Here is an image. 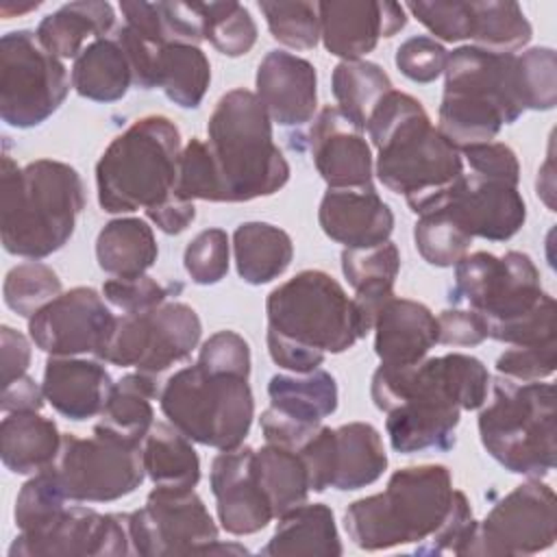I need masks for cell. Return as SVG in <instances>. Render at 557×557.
<instances>
[{
  "mask_svg": "<svg viewBox=\"0 0 557 557\" xmlns=\"http://www.w3.org/2000/svg\"><path fill=\"white\" fill-rule=\"evenodd\" d=\"M67 500L109 503L135 492L144 476L141 444L120 440L98 426L91 437L63 435L52 463Z\"/></svg>",
  "mask_w": 557,
  "mask_h": 557,
  "instance_id": "cell-15",
  "label": "cell"
},
{
  "mask_svg": "<svg viewBox=\"0 0 557 557\" xmlns=\"http://www.w3.org/2000/svg\"><path fill=\"white\" fill-rule=\"evenodd\" d=\"M224 202H248L276 194L289 181V165L272 139V120L257 94L226 91L207 124Z\"/></svg>",
  "mask_w": 557,
  "mask_h": 557,
  "instance_id": "cell-7",
  "label": "cell"
},
{
  "mask_svg": "<svg viewBox=\"0 0 557 557\" xmlns=\"http://www.w3.org/2000/svg\"><path fill=\"white\" fill-rule=\"evenodd\" d=\"M437 344L446 346H479L487 339V322L481 313L468 307L444 309L437 318Z\"/></svg>",
  "mask_w": 557,
  "mask_h": 557,
  "instance_id": "cell-57",
  "label": "cell"
},
{
  "mask_svg": "<svg viewBox=\"0 0 557 557\" xmlns=\"http://www.w3.org/2000/svg\"><path fill=\"white\" fill-rule=\"evenodd\" d=\"M200 368L218 374H237L250 376V348L242 335L235 331L213 333L200 348L198 361Z\"/></svg>",
  "mask_w": 557,
  "mask_h": 557,
  "instance_id": "cell-55",
  "label": "cell"
},
{
  "mask_svg": "<svg viewBox=\"0 0 557 557\" xmlns=\"http://www.w3.org/2000/svg\"><path fill=\"white\" fill-rule=\"evenodd\" d=\"M72 87L78 96L94 102H115L135 87L131 61L115 35L85 46L72 65Z\"/></svg>",
  "mask_w": 557,
  "mask_h": 557,
  "instance_id": "cell-30",
  "label": "cell"
},
{
  "mask_svg": "<svg viewBox=\"0 0 557 557\" xmlns=\"http://www.w3.org/2000/svg\"><path fill=\"white\" fill-rule=\"evenodd\" d=\"M322 231L344 248H370L389 239L394 213L374 185L329 187L318 209Z\"/></svg>",
  "mask_w": 557,
  "mask_h": 557,
  "instance_id": "cell-23",
  "label": "cell"
},
{
  "mask_svg": "<svg viewBox=\"0 0 557 557\" xmlns=\"http://www.w3.org/2000/svg\"><path fill=\"white\" fill-rule=\"evenodd\" d=\"M396 67L413 83H433L444 74L448 52L446 48L426 35H416L403 41L396 50Z\"/></svg>",
  "mask_w": 557,
  "mask_h": 557,
  "instance_id": "cell-53",
  "label": "cell"
},
{
  "mask_svg": "<svg viewBox=\"0 0 557 557\" xmlns=\"http://www.w3.org/2000/svg\"><path fill=\"white\" fill-rule=\"evenodd\" d=\"M44 396L57 413L81 422L102 413L113 387L107 368L94 359L52 357L44 370Z\"/></svg>",
  "mask_w": 557,
  "mask_h": 557,
  "instance_id": "cell-25",
  "label": "cell"
},
{
  "mask_svg": "<svg viewBox=\"0 0 557 557\" xmlns=\"http://www.w3.org/2000/svg\"><path fill=\"white\" fill-rule=\"evenodd\" d=\"M557 500L550 485L529 479L476 522L463 555H535L555 544Z\"/></svg>",
  "mask_w": 557,
  "mask_h": 557,
  "instance_id": "cell-16",
  "label": "cell"
},
{
  "mask_svg": "<svg viewBox=\"0 0 557 557\" xmlns=\"http://www.w3.org/2000/svg\"><path fill=\"white\" fill-rule=\"evenodd\" d=\"M516 76L524 111H548L557 104V54L553 48H529L516 54Z\"/></svg>",
  "mask_w": 557,
  "mask_h": 557,
  "instance_id": "cell-45",
  "label": "cell"
},
{
  "mask_svg": "<svg viewBox=\"0 0 557 557\" xmlns=\"http://www.w3.org/2000/svg\"><path fill=\"white\" fill-rule=\"evenodd\" d=\"M444 213L472 239H511L527 220V205L516 185L463 172L420 215Z\"/></svg>",
  "mask_w": 557,
  "mask_h": 557,
  "instance_id": "cell-19",
  "label": "cell"
},
{
  "mask_svg": "<svg viewBox=\"0 0 557 557\" xmlns=\"http://www.w3.org/2000/svg\"><path fill=\"white\" fill-rule=\"evenodd\" d=\"M205 39L226 57H242L257 41V24L239 2H200Z\"/></svg>",
  "mask_w": 557,
  "mask_h": 557,
  "instance_id": "cell-41",
  "label": "cell"
},
{
  "mask_svg": "<svg viewBox=\"0 0 557 557\" xmlns=\"http://www.w3.org/2000/svg\"><path fill=\"white\" fill-rule=\"evenodd\" d=\"M181 150V133L170 117L135 120L96 163L100 207L107 213L148 211L176 196Z\"/></svg>",
  "mask_w": 557,
  "mask_h": 557,
  "instance_id": "cell-8",
  "label": "cell"
},
{
  "mask_svg": "<svg viewBox=\"0 0 557 557\" xmlns=\"http://www.w3.org/2000/svg\"><path fill=\"white\" fill-rule=\"evenodd\" d=\"M318 17L324 48L344 61L372 52L381 37H392L407 24L405 7L396 2H318Z\"/></svg>",
  "mask_w": 557,
  "mask_h": 557,
  "instance_id": "cell-21",
  "label": "cell"
},
{
  "mask_svg": "<svg viewBox=\"0 0 557 557\" xmlns=\"http://www.w3.org/2000/svg\"><path fill=\"white\" fill-rule=\"evenodd\" d=\"M85 209L81 174L54 159L24 168L4 154L0 172V233L7 252L44 259L61 250Z\"/></svg>",
  "mask_w": 557,
  "mask_h": 557,
  "instance_id": "cell-4",
  "label": "cell"
},
{
  "mask_svg": "<svg viewBox=\"0 0 557 557\" xmlns=\"http://www.w3.org/2000/svg\"><path fill=\"white\" fill-rule=\"evenodd\" d=\"M117 315L91 287H74L28 318L37 348L52 357L94 355L100 359Z\"/></svg>",
  "mask_w": 557,
  "mask_h": 557,
  "instance_id": "cell-18",
  "label": "cell"
},
{
  "mask_svg": "<svg viewBox=\"0 0 557 557\" xmlns=\"http://www.w3.org/2000/svg\"><path fill=\"white\" fill-rule=\"evenodd\" d=\"M146 476L161 487L194 490L200 481V459L191 440L170 422H154L141 442Z\"/></svg>",
  "mask_w": 557,
  "mask_h": 557,
  "instance_id": "cell-34",
  "label": "cell"
},
{
  "mask_svg": "<svg viewBox=\"0 0 557 557\" xmlns=\"http://www.w3.org/2000/svg\"><path fill=\"white\" fill-rule=\"evenodd\" d=\"M237 274L250 285L278 278L292 263V237L268 222H244L233 233Z\"/></svg>",
  "mask_w": 557,
  "mask_h": 557,
  "instance_id": "cell-33",
  "label": "cell"
},
{
  "mask_svg": "<svg viewBox=\"0 0 557 557\" xmlns=\"http://www.w3.org/2000/svg\"><path fill=\"white\" fill-rule=\"evenodd\" d=\"M189 278L198 285H215L228 272V235L222 228L200 231L183 255Z\"/></svg>",
  "mask_w": 557,
  "mask_h": 557,
  "instance_id": "cell-49",
  "label": "cell"
},
{
  "mask_svg": "<svg viewBox=\"0 0 557 557\" xmlns=\"http://www.w3.org/2000/svg\"><path fill=\"white\" fill-rule=\"evenodd\" d=\"M268 396L270 407L302 424H322L337 409V383L322 368L302 374H274Z\"/></svg>",
  "mask_w": 557,
  "mask_h": 557,
  "instance_id": "cell-35",
  "label": "cell"
},
{
  "mask_svg": "<svg viewBox=\"0 0 557 557\" xmlns=\"http://www.w3.org/2000/svg\"><path fill=\"white\" fill-rule=\"evenodd\" d=\"M44 387L35 383L33 376L22 374L2 385L0 409L4 413H24V411H39L44 407Z\"/></svg>",
  "mask_w": 557,
  "mask_h": 557,
  "instance_id": "cell-59",
  "label": "cell"
},
{
  "mask_svg": "<svg viewBox=\"0 0 557 557\" xmlns=\"http://www.w3.org/2000/svg\"><path fill=\"white\" fill-rule=\"evenodd\" d=\"M0 355H2V361H0L2 385L26 374L30 363V344L20 331L7 324L0 329Z\"/></svg>",
  "mask_w": 557,
  "mask_h": 557,
  "instance_id": "cell-58",
  "label": "cell"
},
{
  "mask_svg": "<svg viewBox=\"0 0 557 557\" xmlns=\"http://www.w3.org/2000/svg\"><path fill=\"white\" fill-rule=\"evenodd\" d=\"M440 326L431 309L418 300L392 298L374 322V350L381 366L400 368L426 359L437 344Z\"/></svg>",
  "mask_w": 557,
  "mask_h": 557,
  "instance_id": "cell-26",
  "label": "cell"
},
{
  "mask_svg": "<svg viewBox=\"0 0 557 557\" xmlns=\"http://www.w3.org/2000/svg\"><path fill=\"white\" fill-rule=\"evenodd\" d=\"M272 37L294 50L315 48L320 39L318 4L313 2H259Z\"/></svg>",
  "mask_w": 557,
  "mask_h": 557,
  "instance_id": "cell-47",
  "label": "cell"
},
{
  "mask_svg": "<svg viewBox=\"0 0 557 557\" xmlns=\"http://www.w3.org/2000/svg\"><path fill=\"white\" fill-rule=\"evenodd\" d=\"M67 496L54 468H46L28 479L15 498V524L20 531H33L54 520L67 505Z\"/></svg>",
  "mask_w": 557,
  "mask_h": 557,
  "instance_id": "cell-46",
  "label": "cell"
},
{
  "mask_svg": "<svg viewBox=\"0 0 557 557\" xmlns=\"http://www.w3.org/2000/svg\"><path fill=\"white\" fill-rule=\"evenodd\" d=\"M211 83V65L200 46L165 44L157 50L152 63V87L183 109H196Z\"/></svg>",
  "mask_w": 557,
  "mask_h": 557,
  "instance_id": "cell-37",
  "label": "cell"
},
{
  "mask_svg": "<svg viewBox=\"0 0 557 557\" xmlns=\"http://www.w3.org/2000/svg\"><path fill=\"white\" fill-rule=\"evenodd\" d=\"M200 333V318L189 305L165 300L148 311L120 313L100 361L159 376L191 355Z\"/></svg>",
  "mask_w": 557,
  "mask_h": 557,
  "instance_id": "cell-14",
  "label": "cell"
},
{
  "mask_svg": "<svg viewBox=\"0 0 557 557\" xmlns=\"http://www.w3.org/2000/svg\"><path fill=\"white\" fill-rule=\"evenodd\" d=\"M128 533L133 555L141 557L246 553L242 546L220 544L218 527L194 490L157 485L146 505L128 513Z\"/></svg>",
  "mask_w": 557,
  "mask_h": 557,
  "instance_id": "cell-13",
  "label": "cell"
},
{
  "mask_svg": "<svg viewBox=\"0 0 557 557\" xmlns=\"http://www.w3.org/2000/svg\"><path fill=\"white\" fill-rule=\"evenodd\" d=\"M476 529V520L472 518L470 503L463 492L455 490L453 507L444 524L420 546H416L418 555H442V553H453V555H463L468 542L472 540Z\"/></svg>",
  "mask_w": 557,
  "mask_h": 557,
  "instance_id": "cell-51",
  "label": "cell"
},
{
  "mask_svg": "<svg viewBox=\"0 0 557 557\" xmlns=\"http://www.w3.org/2000/svg\"><path fill=\"white\" fill-rule=\"evenodd\" d=\"M309 150L318 174L329 187H359L372 183V150L337 107H324L309 128Z\"/></svg>",
  "mask_w": 557,
  "mask_h": 557,
  "instance_id": "cell-22",
  "label": "cell"
},
{
  "mask_svg": "<svg viewBox=\"0 0 557 557\" xmlns=\"http://www.w3.org/2000/svg\"><path fill=\"white\" fill-rule=\"evenodd\" d=\"M268 352L296 374L322 366L326 352H344L363 337L352 298L322 270H302L265 300Z\"/></svg>",
  "mask_w": 557,
  "mask_h": 557,
  "instance_id": "cell-2",
  "label": "cell"
},
{
  "mask_svg": "<svg viewBox=\"0 0 557 557\" xmlns=\"http://www.w3.org/2000/svg\"><path fill=\"white\" fill-rule=\"evenodd\" d=\"M70 91L67 70L33 30H11L0 39V117L13 128L46 122Z\"/></svg>",
  "mask_w": 557,
  "mask_h": 557,
  "instance_id": "cell-12",
  "label": "cell"
},
{
  "mask_svg": "<svg viewBox=\"0 0 557 557\" xmlns=\"http://www.w3.org/2000/svg\"><path fill=\"white\" fill-rule=\"evenodd\" d=\"M102 296L120 313H139L165 302L170 296V287H163L148 274L128 278L113 276L104 281Z\"/></svg>",
  "mask_w": 557,
  "mask_h": 557,
  "instance_id": "cell-52",
  "label": "cell"
},
{
  "mask_svg": "<svg viewBox=\"0 0 557 557\" xmlns=\"http://www.w3.org/2000/svg\"><path fill=\"white\" fill-rule=\"evenodd\" d=\"M387 455L381 433L368 422H348L333 429L331 487L342 492L361 490L381 479Z\"/></svg>",
  "mask_w": 557,
  "mask_h": 557,
  "instance_id": "cell-27",
  "label": "cell"
},
{
  "mask_svg": "<svg viewBox=\"0 0 557 557\" xmlns=\"http://www.w3.org/2000/svg\"><path fill=\"white\" fill-rule=\"evenodd\" d=\"M455 498L446 466L424 463L396 470L381 494L348 505L344 527L355 546L385 550L429 540L448 518Z\"/></svg>",
  "mask_w": 557,
  "mask_h": 557,
  "instance_id": "cell-6",
  "label": "cell"
},
{
  "mask_svg": "<svg viewBox=\"0 0 557 557\" xmlns=\"http://www.w3.org/2000/svg\"><path fill=\"white\" fill-rule=\"evenodd\" d=\"M522 113L516 54L476 46H459L448 54L437 128L453 146L461 150L492 141Z\"/></svg>",
  "mask_w": 557,
  "mask_h": 557,
  "instance_id": "cell-5",
  "label": "cell"
},
{
  "mask_svg": "<svg viewBox=\"0 0 557 557\" xmlns=\"http://www.w3.org/2000/svg\"><path fill=\"white\" fill-rule=\"evenodd\" d=\"M531 35L533 28L520 4L509 0L472 2V46L487 52L516 54L531 41Z\"/></svg>",
  "mask_w": 557,
  "mask_h": 557,
  "instance_id": "cell-40",
  "label": "cell"
},
{
  "mask_svg": "<svg viewBox=\"0 0 557 557\" xmlns=\"http://www.w3.org/2000/svg\"><path fill=\"white\" fill-rule=\"evenodd\" d=\"M255 468L272 505L274 518H281L294 507L307 503L311 492L309 474L302 457L296 450L265 442L263 448L255 450Z\"/></svg>",
  "mask_w": 557,
  "mask_h": 557,
  "instance_id": "cell-39",
  "label": "cell"
},
{
  "mask_svg": "<svg viewBox=\"0 0 557 557\" xmlns=\"http://www.w3.org/2000/svg\"><path fill=\"white\" fill-rule=\"evenodd\" d=\"M161 411L185 437L218 450L244 444L255 398L246 376L218 374L198 363L174 372L159 394Z\"/></svg>",
  "mask_w": 557,
  "mask_h": 557,
  "instance_id": "cell-10",
  "label": "cell"
},
{
  "mask_svg": "<svg viewBox=\"0 0 557 557\" xmlns=\"http://www.w3.org/2000/svg\"><path fill=\"white\" fill-rule=\"evenodd\" d=\"M490 374L481 359L463 352L422 359L413 366H379L370 394L387 413L385 431L396 453L450 450L459 413L481 409Z\"/></svg>",
  "mask_w": 557,
  "mask_h": 557,
  "instance_id": "cell-1",
  "label": "cell"
},
{
  "mask_svg": "<svg viewBox=\"0 0 557 557\" xmlns=\"http://www.w3.org/2000/svg\"><path fill=\"white\" fill-rule=\"evenodd\" d=\"M333 96L337 109L359 128L366 131L379 102L392 91L385 70L372 61H339L333 70Z\"/></svg>",
  "mask_w": 557,
  "mask_h": 557,
  "instance_id": "cell-38",
  "label": "cell"
},
{
  "mask_svg": "<svg viewBox=\"0 0 557 557\" xmlns=\"http://www.w3.org/2000/svg\"><path fill=\"white\" fill-rule=\"evenodd\" d=\"M557 366V339L533 344V346H511L496 359V372L513 381H540L555 372Z\"/></svg>",
  "mask_w": 557,
  "mask_h": 557,
  "instance_id": "cell-54",
  "label": "cell"
},
{
  "mask_svg": "<svg viewBox=\"0 0 557 557\" xmlns=\"http://www.w3.org/2000/svg\"><path fill=\"white\" fill-rule=\"evenodd\" d=\"M405 9H409L413 17L435 35V39L463 41L472 35V2H409Z\"/></svg>",
  "mask_w": 557,
  "mask_h": 557,
  "instance_id": "cell-50",
  "label": "cell"
},
{
  "mask_svg": "<svg viewBox=\"0 0 557 557\" xmlns=\"http://www.w3.org/2000/svg\"><path fill=\"white\" fill-rule=\"evenodd\" d=\"M544 296L540 272L524 252L509 250L503 257L474 252L455 263L450 302L481 313L492 339L529 315Z\"/></svg>",
  "mask_w": 557,
  "mask_h": 557,
  "instance_id": "cell-11",
  "label": "cell"
},
{
  "mask_svg": "<svg viewBox=\"0 0 557 557\" xmlns=\"http://www.w3.org/2000/svg\"><path fill=\"white\" fill-rule=\"evenodd\" d=\"M174 194L183 200H209L224 202L220 176L215 163L211 159L207 141L191 137L187 146L181 150L178 159V176Z\"/></svg>",
  "mask_w": 557,
  "mask_h": 557,
  "instance_id": "cell-48",
  "label": "cell"
},
{
  "mask_svg": "<svg viewBox=\"0 0 557 557\" xmlns=\"http://www.w3.org/2000/svg\"><path fill=\"white\" fill-rule=\"evenodd\" d=\"M555 416L550 383L498 374L479 413L481 444L505 470L542 479L555 468Z\"/></svg>",
  "mask_w": 557,
  "mask_h": 557,
  "instance_id": "cell-9",
  "label": "cell"
},
{
  "mask_svg": "<svg viewBox=\"0 0 557 557\" xmlns=\"http://www.w3.org/2000/svg\"><path fill=\"white\" fill-rule=\"evenodd\" d=\"M342 542L335 527V516L324 503H302L278 518L276 531L261 548V555H342Z\"/></svg>",
  "mask_w": 557,
  "mask_h": 557,
  "instance_id": "cell-29",
  "label": "cell"
},
{
  "mask_svg": "<svg viewBox=\"0 0 557 557\" xmlns=\"http://www.w3.org/2000/svg\"><path fill=\"white\" fill-rule=\"evenodd\" d=\"M376 154V176L394 194H403L413 213H422L463 174V159L422 102L392 89L366 126Z\"/></svg>",
  "mask_w": 557,
  "mask_h": 557,
  "instance_id": "cell-3",
  "label": "cell"
},
{
  "mask_svg": "<svg viewBox=\"0 0 557 557\" xmlns=\"http://www.w3.org/2000/svg\"><path fill=\"white\" fill-rule=\"evenodd\" d=\"M4 302L22 318H33L39 309L52 302L61 292V278L52 268L35 259L17 263L4 276Z\"/></svg>",
  "mask_w": 557,
  "mask_h": 557,
  "instance_id": "cell-42",
  "label": "cell"
},
{
  "mask_svg": "<svg viewBox=\"0 0 557 557\" xmlns=\"http://www.w3.org/2000/svg\"><path fill=\"white\" fill-rule=\"evenodd\" d=\"M159 394V376L144 372L124 374L113 383L96 426L131 444H141L154 424L152 400Z\"/></svg>",
  "mask_w": 557,
  "mask_h": 557,
  "instance_id": "cell-32",
  "label": "cell"
},
{
  "mask_svg": "<svg viewBox=\"0 0 557 557\" xmlns=\"http://www.w3.org/2000/svg\"><path fill=\"white\" fill-rule=\"evenodd\" d=\"M398 270L400 255L389 239L370 248H344L342 252V272L355 292H394Z\"/></svg>",
  "mask_w": 557,
  "mask_h": 557,
  "instance_id": "cell-43",
  "label": "cell"
},
{
  "mask_svg": "<svg viewBox=\"0 0 557 557\" xmlns=\"http://www.w3.org/2000/svg\"><path fill=\"white\" fill-rule=\"evenodd\" d=\"M63 435L39 411L9 413L0 424V457L13 474H37L50 468L61 450Z\"/></svg>",
  "mask_w": 557,
  "mask_h": 557,
  "instance_id": "cell-28",
  "label": "cell"
},
{
  "mask_svg": "<svg viewBox=\"0 0 557 557\" xmlns=\"http://www.w3.org/2000/svg\"><path fill=\"white\" fill-rule=\"evenodd\" d=\"M115 28V13L109 2H70L46 15L35 35L57 59L78 57L87 39H100Z\"/></svg>",
  "mask_w": 557,
  "mask_h": 557,
  "instance_id": "cell-31",
  "label": "cell"
},
{
  "mask_svg": "<svg viewBox=\"0 0 557 557\" xmlns=\"http://www.w3.org/2000/svg\"><path fill=\"white\" fill-rule=\"evenodd\" d=\"M159 248L152 228L139 218H120L104 224L96 239L98 265L120 278L146 274L157 261Z\"/></svg>",
  "mask_w": 557,
  "mask_h": 557,
  "instance_id": "cell-36",
  "label": "cell"
},
{
  "mask_svg": "<svg viewBox=\"0 0 557 557\" xmlns=\"http://www.w3.org/2000/svg\"><path fill=\"white\" fill-rule=\"evenodd\" d=\"M211 492L218 503V520L231 535H252L274 518L250 446L220 450L211 463Z\"/></svg>",
  "mask_w": 557,
  "mask_h": 557,
  "instance_id": "cell-20",
  "label": "cell"
},
{
  "mask_svg": "<svg viewBox=\"0 0 557 557\" xmlns=\"http://www.w3.org/2000/svg\"><path fill=\"white\" fill-rule=\"evenodd\" d=\"M133 555L128 513H98L72 505L48 524L20 531L9 557H117Z\"/></svg>",
  "mask_w": 557,
  "mask_h": 557,
  "instance_id": "cell-17",
  "label": "cell"
},
{
  "mask_svg": "<svg viewBox=\"0 0 557 557\" xmlns=\"http://www.w3.org/2000/svg\"><path fill=\"white\" fill-rule=\"evenodd\" d=\"M146 215L159 231L168 235H178L196 220V207L191 200L172 196L165 202L148 209Z\"/></svg>",
  "mask_w": 557,
  "mask_h": 557,
  "instance_id": "cell-60",
  "label": "cell"
},
{
  "mask_svg": "<svg viewBox=\"0 0 557 557\" xmlns=\"http://www.w3.org/2000/svg\"><path fill=\"white\" fill-rule=\"evenodd\" d=\"M257 98L281 126L307 124L318 107L315 67L292 52L272 50L257 67Z\"/></svg>",
  "mask_w": 557,
  "mask_h": 557,
  "instance_id": "cell-24",
  "label": "cell"
},
{
  "mask_svg": "<svg viewBox=\"0 0 557 557\" xmlns=\"http://www.w3.org/2000/svg\"><path fill=\"white\" fill-rule=\"evenodd\" d=\"M413 242L420 257L435 268H450L461 261L472 237L444 213H424L413 228Z\"/></svg>",
  "mask_w": 557,
  "mask_h": 557,
  "instance_id": "cell-44",
  "label": "cell"
},
{
  "mask_svg": "<svg viewBox=\"0 0 557 557\" xmlns=\"http://www.w3.org/2000/svg\"><path fill=\"white\" fill-rule=\"evenodd\" d=\"M461 157H466V163L470 165V172L505 181L509 185L518 187L520 181V165L516 152L500 141H485V144H474L468 148L459 150Z\"/></svg>",
  "mask_w": 557,
  "mask_h": 557,
  "instance_id": "cell-56",
  "label": "cell"
}]
</instances>
